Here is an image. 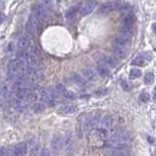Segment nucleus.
Segmentation results:
<instances>
[{"mask_svg":"<svg viewBox=\"0 0 156 156\" xmlns=\"http://www.w3.org/2000/svg\"><path fill=\"white\" fill-rule=\"evenodd\" d=\"M153 81H154V75H153L151 72L146 73L145 76H144V83L147 85H149V84H152Z\"/></svg>","mask_w":156,"mask_h":156,"instance_id":"nucleus-22","label":"nucleus"},{"mask_svg":"<svg viewBox=\"0 0 156 156\" xmlns=\"http://www.w3.org/2000/svg\"><path fill=\"white\" fill-rule=\"evenodd\" d=\"M97 5V2L94 1V0H89V1H86L83 6L80 8V13H81L82 16H86L88 14L92 13L95 9Z\"/></svg>","mask_w":156,"mask_h":156,"instance_id":"nucleus-7","label":"nucleus"},{"mask_svg":"<svg viewBox=\"0 0 156 156\" xmlns=\"http://www.w3.org/2000/svg\"><path fill=\"white\" fill-rule=\"evenodd\" d=\"M148 141L149 143H154V140H153L151 137H148Z\"/></svg>","mask_w":156,"mask_h":156,"instance_id":"nucleus-32","label":"nucleus"},{"mask_svg":"<svg viewBox=\"0 0 156 156\" xmlns=\"http://www.w3.org/2000/svg\"><path fill=\"white\" fill-rule=\"evenodd\" d=\"M153 96H154V99L156 100V86H155V88H154V92H153Z\"/></svg>","mask_w":156,"mask_h":156,"instance_id":"nucleus-33","label":"nucleus"},{"mask_svg":"<svg viewBox=\"0 0 156 156\" xmlns=\"http://www.w3.org/2000/svg\"><path fill=\"white\" fill-rule=\"evenodd\" d=\"M78 10H79V6H74V7H71L70 9H69L67 12L65 14V17L67 20H71L73 19L75 15H76V13L78 12Z\"/></svg>","mask_w":156,"mask_h":156,"instance_id":"nucleus-16","label":"nucleus"},{"mask_svg":"<svg viewBox=\"0 0 156 156\" xmlns=\"http://www.w3.org/2000/svg\"><path fill=\"white\" fill-rule=\"evenodd\" d=\"M149 98H150V97H149V94L146 93V92H143V93H141V96H140V99H141V100L143 103L148 102Z\"/></svg>","mask_w":156,"mask_h":156,"instance_id":"nucleus-25","label":"nucleus"},{"mask_svg":"<svg viewBox=\"0 0 156 156\" xmlns=\"http://www.w3.org/2000/svg\"><path fill=\"white\" fill-rule=\"evenodd\" d=\"M4 20H5V15L2 12H0V22L4 21Z\"/></svg>","mask_w":156,"mask_h":156,"instance_id":"nucleus-30","label":"nucleus"},{"mask_svg":"<svg viewBox=\"0 0 156 156\" xmlns=\"http://www.w3.org/2000/svg\"><path fill=\"white\" fill-rule=\"evenodd\" d=\"M28 46H30V39H28L25 35L22 36L21 38L19 39V41H18L19 50L22 51V50H25V49H27Z\"/></svg>","mask_w":156,"mask_h":156,"instance_id":"nucleus-14","label":"nucleus"},{"mask_svg":"<svg viewBox=\"0 0 156 156\" xmlns=\"http://www.w3.org/2000/svg\"><path fill=\"white\" fill-rule=\"evenodd\" d=\"M152 30H153V31H154V32H156V22L152 25Z\"/></svg>","mask_w":156,"mask_h":156,"instance_id":"nucleus-31","label":"nucleus"},{"mask_svg":"<svg viewBox=\"0 0 156 156\" xmlns=\"http://www.w3.org/2000/svg\"><path fill=\"white\" fill-rule=\"evenodd\" d=\"M40 156H50V151L47 148H43L40 153Z\"/></svg>","mask_w":156,"mask_h":156,"instance_id":"nucleus-27","label":"nucleus"},{"mask_svg":"<svg viewBox=\"0 0 156 156\" xmlns=\"http://www.w3.org/2000/svg\"><path fill=\"white\" fill-rule=\"evenodd\" d=\"M122 7V2L120 1H108L105 2V4H103L100 8V11L102 13H108L111 11H114L116 9Z\"/></svg>","mask_w":156,"mask_h":156,"instance_id":"nucleus-3","label":"nucleus"},{"mask_svg":"<svg viewBox=\"0 0 156 156\" xmlns=\"http://www.w3.org/2000/svg\"><path fill=\"white\" fill-rule=\"evenodd\" d=\"M108 131V140L106 141V145L109 147H113L116 149L124 148L131 141L130 135L127 132L116 130L115 128H112Z\"/></svg>","mask_w":156,"mask_h":156,"instance_id":"nucleus-1","label":"nucleus"},{"mask_svg":"<svg viewBox=\"0 0 156 156\" xmlns=\"http://www.w3.org/2000/svg\"><path fill=\"white\" fill-rule=\"evenodd\" d=\"M41 2H42V4H44V5H50L52 0H41Z\"/></svg>","mask_w":156,"mask_h":156,"instance_id":"nucleus-29","label":"nucleus"},{"mask_svg":"<svg viewBox=\"0 0 156 156\" xmlns=\"http://www.w3.org/2000/svg\"><path fill=\"white\" fill-rule=\"evenodd\" d=\"M155 51H156V47H155Z\"/></svg>","mask_w":156,"mask_h":156,"instance_id":"nucleus-35","label":"nucleus"},{"mask_svg":"<svg viewBox=\"0 0 156 156\" xmlns=\"http://www.w3.org/2000/svg\"><path fill=\"white\" fill-rule=\"evenodd\" d=\"M73 80H74V82L76 83V84L78 86H85L86 85V81H85V79L83 78L82 76H80L79 74H74V76H73Z\"/></svg>","mask_w":156,"mask_h":156,"instance_id":"nucleus-19","label":"nucleus"},{"mask_svg":"<svg viewBox=\"0 0 156 156\" xmlns=\"http://www.w3.org/2000/svg\"><path fill=\"white\" fill-rule=\"evenodd\" d=\"M63 148L66 156H72L74 151V138L71 133H67L63 138Z\"/></svg>","mask_w":156,"mask_h":156,"instance_id":"nucleus-2","label":"nucleus"},{"mask_svg":"<svg viewBox=\"0 0 156 156\" xmlns=\"http://www.w3.org/2000/svg\"><path fill=\"white\" fill-rule=\"evenodd\" d=\"M6 52L8 54H12V53H15L16 52V45H15V43H13V42H11L8 44L7 46V48H6Z\"/></svg>","mask_w":156,"mask_h":156,"instance_id":"nucleus-24","label":"nucleus"},{"mask_svg":"<svg viewBox=\"0 0 156 156\" xmlns=\"http://www.w3.org/2000/svg\"><path fill=\"white\" fill-rule=\"evenodd\" d=\"M130 75L132 78H138L141 75V71L138 68H132L130 71Z\"/></svg>","mask_w":156,"mask_h":156,"instance_id":"nucleus-23","label":"nucleus"},{"mask_svg":"<svg viewBox=\"0 0 156 156\" xmlns=\"http://www.w3.org/2000/svg\"><path fill=\"white\" fill-rule=\"evenodd\" d=\"M30 156H38L39 153V143L35 138H32L30 143Z\"/></svg>","mask_w":156,"mask_h":156,"instance_id":"nucleus-12","label":"nucleus"},{"mask_svg":"<svg viewBox=\"0 0 156 156\" xmlns=\"http://www.w3.org/2000/svg\"><path fill=\"white\" fill-rule=\"evenodd\" d=\"M133 33H134V30H133V28H130V27H122V30H121V32L119 34V37L118 38L120 39H123L125 40V41H128L131 39V37L133 36Z\"/></svg>","mask_w":156,"mask_h":156,"instance_id":"nucleus-10","label":"nucleus"},{"mask_svg":"<svg viewBox=\"0 0 156 156\" xmlns=\"http://www.w3.org/2000/svg\"><path fill=\"white\" fill-rule=\"evenodd\" d=\"M115 124H116V118L113 115H108L105 116L102 120L100 121V125L102 127V129L105 130H110L112 128H114Z\"/></svg>","mask_w":156,"mask_h":156,"instance_id":"nucleus-5","label":"nucleus"},{"mask_svg":"<svg viewBox=\"0 0 156 156\" xmlns=\"http://www.w3.org/2000/svg\"><path fill=\"white\" fill-rule=\"evenodd\" d=\"M34 15H35L40 22H46L48 20V13L47 10L43 5H37L34 10Z\"/></svg>","mask_w":156,"mask_h":156,"instance_id":"nucleus-9","label":"nucleus"},{"mask_svg":"<svg viewBox=\"0 0 156 156\" xmlns=\"http://www.w3.org/2000/svg\"><path fill=\"white\" fill-rule=\"evenodd\" d=\"M0 156H7V150L3 146H0Z\"/></svg>","mask_w":156,"mask_h":156,"instance_id":"nucleus-28","label":"nucleus"},{"mask_svg":"<svg viewBox=\"0 0 156 156\" xmlns=\"http://www.w3.org/2000/svg\"><path fill=\"white\" fill-rule=\"evenodd\" d=\"M145 63V59H144L143 56H138L132 62V65H138V66H143Z\"/></svg>","mask_w":156,"mask_h":156,"instance_id":"nucleus-20","label":"nucleus"},{"mask_svg":"<svg viewBox=\"0 0 156 156\" xmlns=\"http://www.w3.org/2000/svg\"><path fill=\"white\" fill-rule=\"evenodd\" d=\"M121 87L123 88L124 91H130L132 88L131 85H130L127 81H125V80H122V81H121Z\"/></svg>","mask_w":156,"mask_h":156,"instance_id":"nucleus-26","label":"nucleus"},{"mask_svg":"<svg viewBox=\"0 0 156 156\" xmlns=\"http://www.w3.org/2000/svg\"><path fill=\"white\" fill-rule=\"evenodd\" d=\"M111 156H129V152L124 148H119L112 152Z\"/></svg>","mask_w":156,"mask_h":156,"instance_id":"nucleus-21","label":"nucleus"},{"mask_svg":"<svg viewBox=\"0 0 156 156\" xmlns=\"http://www.w3.org/2000/svg\"><path fill=\"white\" fill-rule=\"evenodd\" d=\"M97 73L102 77H105L106 75H108L109 70L108 68V66L105 65H99L97 67Z\"/></svg>","mask_w":156,"mask_h":156,"instance_id":"nucleus-15","label":"nucleus"},{"mask_svg":"<svg viewBox=\"0 0 156 156\" xmlns=\"http://www.w3.org/2000/svg\"><path fill=\"white\" fill-rule=\"evenodd\" d=\"M127 45L122 44V43L118 42L115 40L113 43V47H114V53L117 57L119 58H126L127 55H128V49L126 47Z\"/></svg>","mask_w":156,"mask_h":156,"instance_id":"nucleus-6","label":"nucleus"},{"mask_svg":"<svg viewBox=\"0 0 156 156\" xmlns=\"http://www.w3.org/2000/svg\"><path fill=\"white\" fill-rule=\"evenodd\" d=\"M121 22H122V27L133 28V25H134V22H135L134 14H133L131 11H128V10L125 11L122 15Z\"/></svg>","mask_w":156,"mask_h":156,"instance_id":"nucleus-4","label":"nucleus"},{"mask_svg":"<svg viewBox=\"0 0 156 156\" xmlns=\"http://www.w3.org/2000/svg\"><path fill=\"white\" fill-rule=\"evenodd\" d=\"M83 75H84V77L87 80H89V81H96L98 78L96 71L90 67H87L83 70Z\"/></svg>","mask_w":156,"mask_h":156,"instance_id":"nucleus-11","label":"nucleus"},{"mask_svg":"<svg viewBox=\"0 0 156 156\" xmlns=\"http://www.w3.org/2000/svg\"><path fill=\"white\" fill-rule=\"evenodd\" d=\"M18 147V151L20 153V155H25L27 152V144L25 143H21L19 144H17Z\"/></svg>","mask_w":156,"mask_h":156,"instance_id":"nucleus-18","label":"nucleus"},{"mask_svg":"<svg viewBox=\"0 0 156 156\" xmlns=\"http://www.w3.org/2000/svg\"><path fill=\"white\" fill-rule=\"evenodd\" d=\"M63 147V138L60 137H54L51 141V149L54 153H59Z\"/></svg>","mask_w":156,"mask_h":156,"instance_id":"nucleus-8","label":"nucleus"},{"mask_svg":"<svg viewBox=\"0 0 156 156\" xmlns=\"http://www.w3.org/2000/svg\"><path fill=\"white\" fill-rule=\"evenodd\" d=\"M77 110L76 105H65L59 109V112L62 114H70Z\"/></svg>","mask_w":156,"mask_h":156,"instance_id":"nucleus-13","label":"nucleus"},{"mask_svg":"<svg viewBox=\"0 0 156 156\" xmlns=\"http://www.w3.org/2000/svg\"><path fill=\"white\" fill-rule=\"evenodd\" d=\"M32 109L35 113H41L45 110V103H35L32 106Z\"/></svg>","mask_w":156,"mask_h":156,"instance_id":"nucleus-17","label":"nucleus"},{"mask_svg":"<svg viewBox=\"0 0 156 156\" xmlns=\"http://www.w3.org/2000/svg\"><path fill=\"white\" fill-rule=\"evenodd\" d=\"M2 6V0H0V8H1Z\"/></svg>","mask_w":156,"mask_h":156,"instance_id":"nucleus-34","label":"nucleus"}]
</instances>
